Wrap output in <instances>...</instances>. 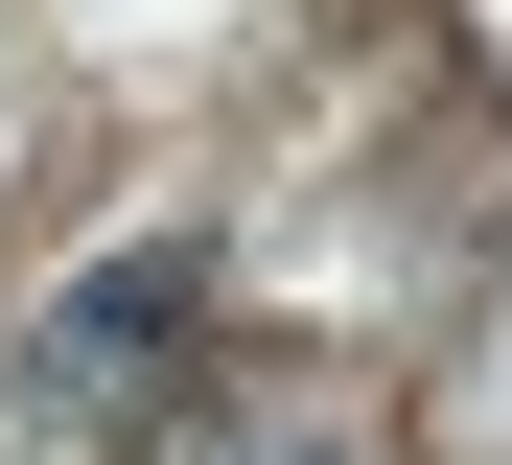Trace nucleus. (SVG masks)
Wrapping results in <instances>:
<instances>
[{
    "label": "nucleus",
    "mask_w": 512,
    "mask_h": 465,
    "mask_svg": "<svg viewBox=\"0 0 512 465\" xmlns=\"http://www.w3.org/2000/svg\"><path fill=\"white\" fill-rule=\"evenodd\" d=\"M163 326H187V256H140V279H94V303H47V396H117Z\"/></svg>",
    "instance_id": "obj_1"
},
{
    "label": "nucleus",
    "mask_w": 512,
    "mask_h": 465,
    "mask_svg": "<svg viewBox=\"0 0 512 465\" xmlns=\"http://www.w3.org/2000/svg\"><path fill=\"white\" fill-rule=\"evenodd\" d=\"M256 465H350V442H256Z\"/></svg>",
    "instance_id": "obj_2"
}]
</instances>
